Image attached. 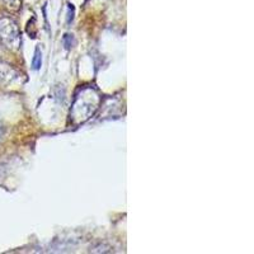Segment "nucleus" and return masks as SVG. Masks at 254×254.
Masks as SVG:
<instances>
[{"label":"nucleus","instance_id":"f03ea898","mask_svg":"<svg viewBox=\"0 0 254 254\" xmlns=\"http://www.w3.org/2000/svg\"><path fill=\"white\" fill-rule=\"evenodd\" d=\"M42 65V54H41V50L37 47L36 51H34L33 60H32V66H33L34 70H38Z\"/></svg>","mask_w":254,"mask_h":254},{"label":"nucleus","instance_id":"7ed1b4c3","mask_svg":"<svg viewBox=\"0 0 254 254\" xmlns=\"http://www.w3.org/2000/svg\"><path fill=\"white\" fill-rule=\"evenodd\" d=\"M0 135H1V127H0Z\"/></svg>","mask_w":254,"mask_h":254},{"label":"nucleus","instance_id":"f257e3e1","mask_svg":"<svg viewBox=\"0 0 254 254\" xmlns=\"http://www.w3.org/2000/svg\"><path fill=\"white\" fill-rule=\"evenodd\" d=\"M0 38L9 49L17 50L19 46L18 27L10 18L0 19Z\"/></svg>","mask_w":254,"mask_h":254}]
</instances>
